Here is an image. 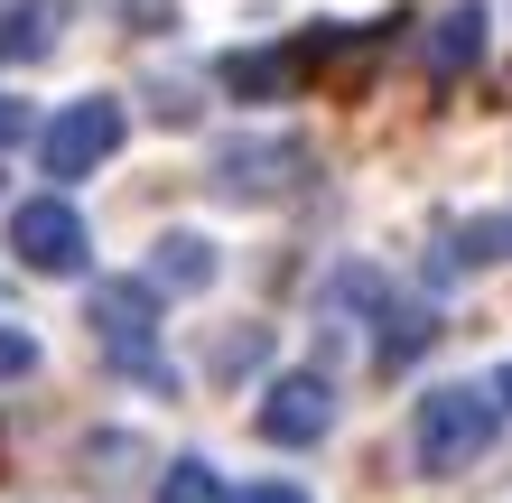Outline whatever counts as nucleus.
I'll use <instances>...</instances> for the list:
<instances>
[{"instance_id":"nucleus-1","label":"nucleus","mask_w":512,"mask_h":503,"mask_svg":"<svg viewBox=\"0 0 512 503\" xmlns=\"http://www.w3.org/2000/svg\"><path fill=\"white\" fill-rule=\"evenodd\" d=\"M494 429H503L494 382H438V392H419L410 457H419V476H466V466L494 448Z\"/></svg>"},{"instance_id":"nucleus-2","label":"nucleus","mask_w":512,"mask_h":503,"mask_svg":"<svg viewBox=\"0 0 512 503\" xmlns=\"http://www.w3.org/2000/svg\"><path fill=\"white\" fill-rule=\"evenodd\" d=\"M122 131H131L122 94H84V103H66V112H56V122L38 131V168L56 177V187H84L94 168H112Z\"/></svg>"},{"instance_id":"nucleus-3","label":"nucleus","mask_w":512,"mask_h":503,"mask_svg":"<svg viewBox=\"0 0 512 503\" xmlns=\"http://www.w3.org/2000/svg\"><path fill=\"white\" fill-rule=\"evenodd\" d=\"M149 317H159V289L149 280H94V299H84V327L103 336V354L122 373H149L159 392H177V373L149 354Z\"/></svg>"},{"instance_id":"nucleus-4","label":"nucleus","mask_w":512,"mask_h":503,"mask_svg":"<svg viewBox=\"0 0 512 503\" xmlns=\"http://www.w3.org/2000/svg\"><path fill=\"white\" fill-rule=\"evenodd\" d=\"M308 140H233V150H215V168H205V177H215V196L224 205H280V196H298V187H308Z\"/></svg>"},{"instance_id":"nucleus-5","label":"nucleus","mask_w":512,"mask_h":503,"mask_svg":"<svg viewBox=\"0 0 512 503\" xmlns=\"http://www.w3.org/2000/svg\"><path fill=\"white\" fill-rule=\"evenodd\" d=\"M10 252L28 261V271H47V280H75L84 261H94V233H84V215L66 196H28L10 215Z\"/></svg>"},{"instance_id":"nucleus-6","label":"nucleus","mask_w":512,"mask_h":503,"mask_svg":"<svg viewBox=\"0 0 512 503\" xmlns=\"http://www.w3.org/2000/svg\"><path fill=\"white\" fill-rule=\"evenodd\" d=\"M270 448H317L326 429H336V382L326 373H280L261 392V420H252Z\"/></svg>"},{"instance_id":"nucleus-7","label":"nucleus","mask_w":512,"mask_h":503,"mask_svg":"<svg viewBox=\"0 0 512 503\" xmlns=\"http://www.w3.org/2000/svg\"><path fill=\"white\" fill-rule=\"evenodd\" d=\"M66 38V0H0V66H38Z\"/></svg>"},{"instance_id":"nucleus-8","label":"nucleus","mask_w":512,"mask_h":503,"mask_svg":"<svg viewBox=\"0 0 512 503\" xmlns=\"http://www.w3.org/2000/svg\"><path fill=\"white\" fill-rule=\"evenodd\" d=\"M149 289H168V299H196L205 280H215V243L205 233H159V252H149Z\"/></svg>"},{"instance_id":"nucleus-9","label":"nucleus","mask_w":512,"mask_h":503,"mask_svg":"<svg viewBox=\"0 0 512 503\" xmlns=\"http://www.w3.org/2000/svg\"><path fill=\"white\" fill-rule=\"evenodd\" d=\"M475 66H485V10H475V0H457V10L429 28V75L457 84V75H475Z\"/></svg>"},{"instance_id":"nucleus-10","label":"nucleus","mask_w":512,"mask_h":503,"mask_svg":"<svg viewBox=\"0 0 512 503\" xmlns=\"http://www.w3.org/2000/svg\"><path fill=\"white\" fill-rule=\"evenodd\" d=\"M224 84L243 103H280V94H298V47H233L224 56Z\"/></svg>"},{"instance_id":"nucleus-11","label":"nucleus","mask_w":512,"mask_h":503,"mask_svg":"<svg viewBox=\"0 0 512 503\" xmlns=\"http://www.w3.org/2000/svg\"><path fill=\"white\" fill-rule=\"evenodd\" d=\"M438 345V317L429 308H382V373H401V364H419V354H429Z\"/></svg>"},{"instance_id":"nucleus-12","label":"nucleus","mask_w":512,"mask_h":503,"mask_svg":"<svg viewBox=\"0 0 512 503\" xmlns=\"http://www.w3.org/2000/svg\"><path fill=\"white\" fill-rule=\"evenodd\" d=\"M457 261H512V215H475V224L457 233V252L438 261V271H457Z\"/></svg>"},{"instance_id":"nucleus-13","label":"nucleus","mask_w":512,"mask_h":503,"mask_svg":"<svg viewBox=\"0 0 512 503\" xmlns=\"http://www.w3.org/2000/svg\"><path fill=\"white\" fill-rule=\"evenodd\" d=\"M159 503H224V476H215L205 457H177L168 485H159Z\"/></svg>"},{"instance_id":"nucleus-14","label":"nucleus","mask_w":512,"mask_h":503,"mask_svg":"<svg viewBox=\"0 0 512 503\" xmlns=\"http://www.w3.org/2000/svg\"><path fill=\"white\" fill-rule=\"evenodd\" d=\"M270 364V327H233L224 345H215V373L224 382H243V373H261Z\"/></svg>"},{"instance_id":"nucleus-15","label":"nucleus","mask_w":512,"mask_h":503,"mask_svg":"<svg viewBox=\"0 0 512 503\" xmlns=\"http://www.w3.org/2000/svg\"><path fill=\"white\" fill-rule=\"evenodd\" d=\"M94 10H112L131 38H159V28H177V0H94Z\"/></svg>"},{"instance_id":"nucleus-16","label":"nucleus","mask_w":512,"mask_h":503,"mask_svg":"<svg viewBox=\"0 0 512 503\" xmlns=\"http://www.w3.org/2000/svg\"><path fill=\"white\" fill-rule=\"evenodd\" d=\"M38 373V336L28 327H0V382H28Z\"/></svg>"},{"instance_id":"nucleus-17","label":"nucleus","mask_w":512,"mask_h":503,"mask_svg":"<svg viewBox=\"0 0 512 503\" xmlns=\"http://www.w3.org/2000/svg\"><path fill=\"white\" fill-rule=\"evenodd\" d=\"M149 94H159V103H149V112H159V122H168V131H187V122H196V112H205V103L187 94V84H149Z\"/></svg>"},{"instance_id":"nucleus-18","label":"nucleus","mask_w":512,"mask_h":503,"mask_svg":"<svg viewBox=\"0 0 512 503\" xmlns=\"http://www.w3.org/2000/svg\"><path fill=\"white\" fill-rule=\"evenodd\" d=\"M19 140H28V103L0 94V150H19Z\"/></svg>"},{"instance_id":"nucleus-19","label":"nucleus","mask_w":512,"mask_h":503,"mask_svg":"<svg viewBox=\"0 0 512 503\" xmlns=\"http://www.w3.org/2000/svg\"><path fill=\"white\" fill-rule=\"evenodd\" d=\"M224 503H308L298 485H243V494H224Z\"/></svg>"},{"instance_id":"nucleus-20","label":"nucleus","mask_w":512,"mask_h":503,"mask_svg":"<svg viewBox=\"0 0 512 503\" xmlns=\"http://www.w3.org/2000/svg\"><path fill=\"white\" fill-rule=\"evenodd\" d=\"M494 401H503V410H512V364H503V373H494Z\"/></svg>"}]
</instances>
